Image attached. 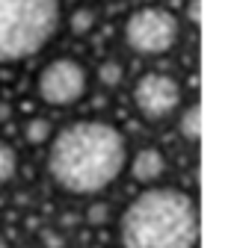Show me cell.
<instances>
[{
	"label": "cell",
	"mask_w": 234,
	"mask_h": 248,
	"mask_svg": "<svg viewBox=\"0 0 234 248\" xmlns=\"http://www.w3.org/2000/svg\"><path fill=\"white\" fill-rule=\"evenodd\" d=\"M0 248H9V245H6V239H0Z\"/></svg>",
	"instance_id": "e0dca14e"
},
{
	"label": "cell",
	"mask_w": 234,
	"mask_h": 248,
	"mask_svg": "<svg viewBox=\"0 0 234 248\" xmlns=\"http://www.w3.org/2000/svg\"><path fill=\"white\" fill-rule=\"evenodd\" d=\"M199 204L178 186H142L119 213L122 248H199Z\"/></svg>",
	"instance_id": "7a4b0ae2"
},
{
	"label": "cell",
	"mask_w": 234,
	"mask_h": 248,
	"mask_svg": "<svg viewBox=\"0 0 234 248\" xmlns=\"http://www.w3.org/2000/svg\"><path fill=\"white\" fill-rule=\"evenodd\" d=\"M175 127H178V136L187 145H199V139H201V107H199V101L181 104V109L175 112Z\"/></svg>",
	"instance_id": "ba28073f"
},
{
	"label": "cell",
	"mask_w": 234,
	"mask_h": 248,
	"mask_svg": "<svg viewBox=\"0 0 234 248\" xmlns=\"http://www.w3.org/2000/svg\"><path fill=\"white\" fill-rule=\"evenodd\" d=\"M166 169H169V160H166V154L154 145H145L139 151H134L131 157H128V174L134 183L139 186H154L166 177Z\"/></svg>",
	"instance_id": "52a82bcc"
},
{
	"label": "cell",
	"mask_w": 234,
	"mask_h": 248,
	"mask_svg": "<svg viewBox=\"0 0 234 248\" xmlns=\"http://www.w3.org/2000/svg\"><path fill=\"white\" fill-rule=\"evenodd\" d=\"M122 42L131 53L145 59L166 56L181 42V18L160 3H142L125 18Z\"/></svg>",
	"instance_id": "277c9868"
},
{
	"label": "cell",
	"mask_w": 234,
	"mask_h": 248,
	"mask_svg": "<svg viewBox=\"0 0 234 248\" xmlns=\"http://www.w3.org/2000/svg\"><path fill=\"white\" fill-rule=\"evenodd\" d=\"M131 104L136 115L149 124L169 121L184 104V86L169 71H145L131 86Z\"/></svg>",
	"instance_id": "8992f818"
},
{
	"label": "cell",
	"mask_w": 234,
	"mask_h": 248,
	"mask_svg": "<svg viewBox=\"0 0 234 248\" xmlns=\"http://www.w3.org/2000/svg\"><path fill=\"white\" fill-rule=\"evenodd\" d=\"M53 124H50V118L48 115H30L24 121V127H21V133H24V142L30 145V148H45L48 145V139L53 136Z\"/></svg>",
	"instance_id": "9c48e42d"
},
{
	"label": "cell",
	"mask_w": 234,
	"mask_h": 248,
	"mask_svg": "<svg viewBox=\"0 0 234 248\" xmlns=\"http://www.w3.org/2000/svg\"><path fill=\"white\" fill-rule=\"evenodd\" d=\"M83 222L89 228H107L113 222V204L104 201L101 195L89 198V204H86V210H83Z\"/></svg>",
	"instance_id": "4fadbf2b"
},
{
	"label": "cell",
	"mask_w": 234,
	"mask_h": 248,
	"mask_svg": "<svg viewBox=\"0 0 234 248\" xmlns=\"http://www.w3.org/2000/svg\"><path fill=\"white\" fill-rule=\"evenodd\" d=\"M128 77V68H125V62L122 59H116V56H107L98 62V68H95V80L101 89H119Z\"/></svg>",
	"instance_id": "30bf717a"
},
{
	"label": "cell",
	"mask_w": 234,
	"mask_h": 248,
	"mask_svg": "<svg viewBox=\"0 0 234 248\" xmlns=\"http://www.w3.org/2000/svg\"><path fill=\"white\" fill-rule=\"evenodd\" d=\"M18 169H21V160H18L15 145L0 136V186H9L18 177Z\"/></svg>",
	"instance_id": "7c38bea8"
},
{
	"label": "cell",
	"mask_w": 234,
	"mask_h": 248,
	"mask_svg": "<svg viewBox=\"0 0 234 248\" xmlns=\"http://www.w3.org/2000/svg\"><path fill=\"white\" fill-rule=\"evenodd\" d=\"M136 6H142V3H160V0H134Z\"/></svg>",
	"instance_id": "2e32d148"
},
{
	"label": "cell",
	"mask_w": 234,
	"mask_h": 248,
	"mask_svg": "<svg viewBox=\"0 0 234 248\" xmlns=\"http://www.w3.org/2000/svg\"><path fill=\"white\" fill-rule=\"evenodd\" d=\"M39 239H42V248H63L66 245V233L56 228H45Z\"/></svg>",
	"instance_id": "5bb4252c"
},
{
	"label": "cell",
	"mask_w": 234,
	"mask_h": 248,
	"mask_svg": "<svg viewBox=\"0 0 234 248\" xmlns=\"http://www.w3.org/2000/svg\"><path fill=\"white\" fill-rule=\"evenodd\" d=\"M190 21L199 24V0H190Z\"/></svg>",
	"instance_id": "9a60e30c"
},
{
	"label": "cell",
	"mask_w": 234,
	"mask_h": 248,
	"mask_svg": "<svg viewBox=\"0 0 234 248\" xmlns=\"http://www.w3.org/2000/svg\"><path fill=\"white\" fill-rule=\"evenodd\" d=\"M63 21H66V27H68L71 36L83 39V36H89L92 30L98 27V12H95L92 6H77V9H71L68 18H63Z\"/></svg>",
	"instance_id": "8fae6325"
},
{
	"label": "cell",
	"mask_w": 234,
	"mask_h": 248,
	"mask_svg": "<svg viewBox=\"0 0 234 248\" xmlns=\"http://www.w3.org/2000/svg\"><path fill=\"white\" fill-rule=\"evenodd\" d=\"M89 86H92V74L86 68V62L68 53L48 59L33 80L36 98L50 109H71L83 104L89 95Z\"/></svg>",
	"instance_id": "5b68a950"
},
{
	"label": "cell",
	"mask_w": 234,
	"mask_h": 248,
	"mask_svg": "<svg viewBox=\"0 0 234 248\" xmlns=\"http://www.w3.org/2000/svg\"><path fill=\"white\" fill-rule=\"evenodd\" d=\"M63 0H0V65L39 56L63 27Z\"/></svg>",
	"instance_id": "3957f363"
},
{
	"label": "cell",
	"mask_w": 234,
	"mask_h": 248,
	"mask_svg": "<svg viewBox=\"0 0 234 248\" xmlns=\"http://www.w3.org/2000/svg\"><path fill=\"white\" fill-rule=\"evenodd\" d=\"M131 145L122 127L107 118H77L63 124L45 145V171L60 192L95 198L119 183Z\"/></svg>",
	"instance_id": "6da1fadb"
}]
</instances>
